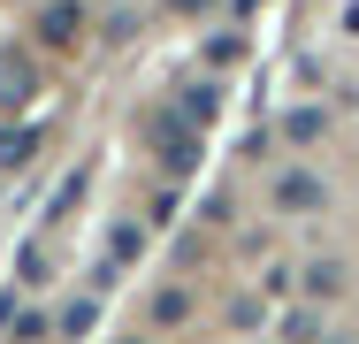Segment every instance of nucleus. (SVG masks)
Here are the masks:
<instances>
[{
  "label": "nucleus",
  "instance_id": "nucleus-1",
  "mask_svg": "<svg viewBox=\"0 0 359 344\" xmlns=\"http://www.w3.org/2000/svg\"><path fill=\"white\" fill-rule=\"evenodd\" d=\"M31 100H39V62L23 46H0V115H15Z\"/></svg>",
  "mask_w": 359,
  "mask_h": 344
},
{
  "label": "nucleus",
  "instance_id": "nucleus-2",
  "mask_svg": "<svg viewBox=\"0 0 359 344\" xmlns=\"http://www.w3.org/2000/svg\"><path fill=\"white\" fill-rule=\"evenodd\" d=\"M138 253H145V230L138 222H115V230H107V268H130Z\"/></svg>",
  "mask_w": 359,
  "mask_h": 344
},
{
  "label": "nucleus",
  "instance_id": "nucleus-3",
  "mask_svg": "<svg viewBox=\"0 0 359 344\" xmlns=\"http://www.w3.org/2000/svg\"><path fill=\"white\" fill-rule=\"evenodd\" d=\"M76 23H84V8H76V0H54V8L39 15V31H46L54 46H69V39H76Z\"/></svg>",
  "mask_w": 359,
  "mask_h": 344
},
{
  "label": "nucleus",
  "instance_id": "nucleus-4",
  "mask_svg": "<svg viewBox=\"0 0 359 344\" xmlns=\"http://www.w3.org/2000/svg\"><path fill=\"white\" fill-rule=\"evenodd\" d=\"M161 161H168L176 176H184V168L199 161V138H191V123H184V131H161Z\"/></svg>",
  "mask_w": 359,
  "mask_h": 344
},
{
  "label": "nucleus",
  "instance_id": "nucleus-5",
  "mask_svg": "<svg viewBox=\"0 0 359 344\" xmlns=\"http://www.w3.org/2000/svg\"><path fill=\"white\" fill-rule=\"evenodd\" d=\"M31 145H39V123H15V131H0V168H23V161H31Z\"/></svg>",
  "mask_w": 359,
  "mask_h": 344
},
{
  "label": "nucleus",
  "instance_id": "nucleus-6",
  "mask_svg": "<svg viewBox=\"0 0 359 344\" xmlns=\"http://www.w3.org/2000/svg\"><path fill=\"white\" fill-rule=\"evenodd\" d=\"M276 206H283V214H298V206H321V184H313V176H283V184H276Z\"/></svg>",
  "mask_w": 359,
  "mask_h": 344
},
{
  "label": "nucleus",
  "instance_id": "nucleus-7",
  "mask_svg": "<svg viewBox=\"0 0 359 344\" xmlns=\"http://www.w3.org/2000/svg\"><path fill=\"white\" fill-rule=\"evenodd\" d=\"M92 322H100V306H92V298H69V306H62V337H84Z\"/></svg>",
  "mask_w": 359,
  "mask_h": 344
},
{
  "label": "nucleus",
  "instance_id": "nucleus-8",
  "mask_svg": "<svg viewBox=\"0 0 359 344\" xmlns=\"http://www.w3.org/2000/svg\"><path fill=\"white\" fill-rule=\"evenodd\" d=\"M184 115H191V131L215 123V84H191V92H184Z\"/></svg>",
  "mask_w": 359,
  "mask_h": 344
},
{
  "label": "nucleus",
  "instance_id": "nucleus-9",
  "mask_svg": "<svg viewBox=\"0 0 359 344\" xmlns=\"http://www.w3.org/2000/svg\"><path fill=\"white\" fill-rule=\"evenodd\" d=\"M283 337H290V344H313V337H321V322H313V314H290Z\"/></svg>",
  "mask_w": 359,
  "mask_h": 344
},
{
  "label": "nucleus",
  "instance_id": "nucleus-10",
  "mask_svg": "<svg viewBox=\"0 0 359 344\" xmlns=\"http://www.w3.org/2000/svg\"><path fill=\"white\" fill-rule=\"evenodd\" d=\"M184 8H191V0H184Z\"/></svg>",
  "mask_w": 359,
  "mask_h": 344
}]
</instances>
